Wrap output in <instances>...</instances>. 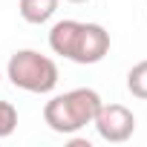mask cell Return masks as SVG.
I'll list each match as a JSON object with an SVG mask.
<instances>
[{
    "label": "cell",
    "mask_w": 147,
    "mask_h": 147,
    "mask_svg": "<svg viewBox=\"0 0 147 147\" xmlns=\"http://www.w3.org/2000/svg\"><path fill=\"white\" fill-rule=\"evenodd\" d=\"M49 49L72 63L92 66L101 63L110 52V32L101 23H84V20H58L49 29Z\"/></svg>",
    "instance_id": "obj_1"
},
{
    "label": "cell",
    "mask_w": 147,
    "mask_h": 147,
    "mask_svg": "<svg viewBox=\"0 0 147 147\" xmlns=\"http://www.w3.org/2000/svg\"><path fill=\"white\" fill-rule=\"evenodd\" d=\"M101 95L90 87H75L69 92L52 95L43 104V121L49 124L52 133L61 136H75L87 124L95 121V113L101 110Z\"/></svg>",
    "instance_id": "obj_2"
},
{
    "label": "cell",
    "mask_w": 147,
    "mask_h": 147,
    "mask_svg": "<svg viewBox=\"0 0 147 147\" xmlns=\"http://www.w3.org/2000/svg\"><path fill=\"white\" fill-rule=\"evenodd\" d=\"M6 78L23 92L46 95L58 87V63L38 49H18L6 63Z\"/></svg>",
    "instance_id": "obj_3"
},
{
    "label": "cell",
    "mask_w": 147,
    "mask_h": 147,
    "mask_svg": "<svg viewBox=\"0 0 147 147\" xmlns=\"http://www.w3.org/2000/svg\"><path fill=\"white\" fill-rule=\"evenodd\" d=\"M92 127L98 130V136L107 144H124L136 133V115L124 104H101V110L95 113Z\"/></svg>",
    "instance_id": "obj_4"
},
{
    "label": "cell",
    "mask_w": 147,
    "mask_h": 147,
    "mask_svg": "<svg viewBox=\"0 0 147 147\" xmlns=\"http://www.w3.org/2000/svg\"><path fill=\"white\" fill-rule=\"evenodd\" d=\"M58 3L61 0H20L18 3V12L26 23L32 26H40V23H49L58 12Z\"/></svg>",
    "instance_id": "obj_5"
},
{
    "label": "cell",
    "mask_w": 147,
    "mask_h": 147,
    "mask_svg": "<svg viewBox=\"0 0 147 147\" xmlns=\"http://www.w3.org/2000/svg\"><path fill=\"white\" fill-rule=\"evenodd\" d=\"M127 90L133 98L147 101V61H138L130 72H127Z\"/></svg>",
    "instance_id": "obj_6"
},
{
    "label": "cell",
    "mask_w": 147,
    "mask_h": 147,
    "mask_svg": "<svg viewBox=\"0 0 147 147\" xmlns=\"http://www.w3.org/2000/svg\"><path fill=\"white\" fill-rule=\"evenodd\" d=\"M18 130V110L9 101H0V138H9Z\"/></svg>",
    "instance_id": "obj_7"
},
{
    "label": "cell",
    "mask_w": 147,
    "mask_h": 147,
    "mask_svg": "<svg viewBox=\"0 0 147 147\" xmlns=\"http://www.w3.org/2000/svg\"><path fill=\"white\" fill-rule=\"evenodd\" d=\"M69 144H72V147H90V141H84V138H72Z\"/></svg>",
    "instance_id": "obj_8"
},
{
    "label": "cell",
    "mask_w": 147,
    "mask_h": 147,
    "mask_svg": "<svg viewBox=\"0 0 147 147\" xmlns=\"http://www.w3.org/2000/svg\"><path fill=\"white\" fill-rule=\"evenodd\" d=\"M66 3H90V0H66Z\"/></svg>",
    "instance_id": "obj_9"
},
{
    "label": "cell",
    "mask_w": 147,
    "mask_h": 147,
    "mask_svg": "<svg viewBox=\"0 0 147 147\" xmlns=\"http://www.w3.org/2000/svg\"><path fill=\"white\" fill-rule=\"evenodd\" d=\"M0 84H3V69H0Z\"/></svg>",
    "instance_id": "obj_10"
}]
</instances>
